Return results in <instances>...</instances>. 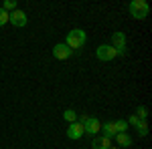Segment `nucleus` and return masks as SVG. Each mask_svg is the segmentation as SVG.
Returning <instances> with one entry per match:
<instances>
[{
    "instance_id": "f257e3e1",
    "label": "nucleus",
    "mask_w": 152,
    "mask_h": 149,
    "mask_svg": "<svg viewBox=\"0 0 152 149\" xmlns=\"http://www.w3.org/2000/svg\"><path fill=\"white\" fill-rule=\"evenodd\" d=\"M85 40H87V32H85L83 28H73V30H69L67 36H65V45L69 46L71 50H73V48H81V46L85 45Z\"/></svg>"
},
{
    "instance_id": "f03ea898",
    "label": "nucleus",
    "mask_w": 152,
    "mask_h": 149,
    "mask_svg": "<svg viewBox=\"0 0 152 149\" xmlns=\"http://www.w3.org/2000/svg\"><path fill=\"white\" fill-rule=\"evenodd\" d=\"M130 14L134 16V18H138V20H144L146 16H148V12H150V6H148V2L146 0H132L128 6Z\"/></svg>"
},
{
    "instance_id": "7ed1b4c3",
    "label": "nucleus",
    "mask_w": 152,
    "mask_h": 149,
    "mask_svg": "<svg viewBox=\"0 0 152 149\" xmlns=\"http://www.w3.org/2000/svg\"><path fill=\"white\" fill-rule=\"evenodd\" d=\"M95 55H97V58H99V60H104V63L114 60V58L118 57L116 48H114L112 45H99L97 48H95Z\"/></svg>"
},
{
    "instance_id": "20e7f679",
    "label": "nucleus",
    "mask_w": 152,
    "mask_h": 149,
    "mask_svg": "<svg viewBox=\"0 0 152 149\" xmlns=\"http://www.w3.org/2000/svg\"><path fill=\"white\" fill-rule=\"evenodd\" d=\"M26 12H23V10H12V12H8V22L12 24V26H16V28H23V26H26Z\"/></svg>"
},
{
    "instance_id": "39448f33",
    "label": "nucleus",
    "mask_w": 152,
    "mask_h": 149,
    "mask_svg": "<svg viewBox=\"0 0 152 149\" xmlns=\"http://www.w3.org/2000/svg\"><path fill=\"white\" fill-rule=\"evenodd\" d=\"M99 129H102V121L97 119V117H87V121L83 123V131L87 133V135H99Z\"/></svg>"
},
{
    "instance_id": "423d86ee",
    "label": "nucleus",
    "mask_w": 152,
    "mask_h": 149,
    "mask_svg": "<svg viewBox=\"0 0 152 149\" xmlns=\"http://www.w3.org/2000/svg\"><path fill=\"white\" fill-rule=\"evenodd\" d=\"M112 46L116 48V53L120 57L126 55V35L124 32H114L112 35Z\"/></svg>"
},
{
    "instance_id": "0eeeda50",
    "label": "nucleus",
    "mask_w": 152,
    "mask_h": 149,
    "mask_svg": "<svg viewBox=\"0 0 152 149\" xmlns=\"http://www.w3.org/2000/svg\"><path fill=\"white\" fill-rule=\"evenodd\" d=\"M71 55H73V50L65 42H57V45L53 46V57L57 58V60H67V58H71Z\"/></svg>"
},
{
    "instance_id": "6e6552de",
    "label": "nucleus",
    "mask_w": 152,
    "mask_h": 149,
    "mask_svg": "<svg viewBox=\"0 0 152 149\" xmlns=\"http://www.w3.org/2000/svg\"><path fill=\"white\" fill-rule=\"evenodd\" d=\"M83 135H85V131H83V125L79 121L69 123V127H67V137H69L71 141H77V139H81Z\"/></svg>"
},
{
    "instance_id": "1a4fd4ad",
    "label": "nucleus",
    "mask_w": 152,
    "mask_h": 149,
    "mask_svg": "<svg viewBox=\"0 0 152 149\" xmlns=\"http://www.w3.org/2000/svg\"><path fill=\"white\" fill-rule=\"evenodd\" d=\"M91 147L94 149H110L112 147V141L107 137H104V135H95L91 139Z\"/></svg>"
},
{
    "instance_id": "9d476101",
    "label": "nucleus",
    "mask_w": 152,
    "mask_h": 149,
    "mask_svg": "<svg viewBox=\"0 0 152 149\" xmlns=\"http://www.w3.org/2000/svg\"><path fill=\"white\" fill-rule=\"evenodd\" d=\"M99 133H102L104 137H107V139L116 137V127H114V121H107V123H102V129H99Z\"/></svg>"
},
{
    "instance_id": "9b49d317",
    "label": "nucleus",
    "mask_w": 152,
    "mask_h": 149,
    "mask_svg": "<svg viewBox=\"0 0 152 149\" xmlns=\"http://www.w3.org/2000/svg\"><path fill=\"white\" fill-rule=\"evenodd\" d=\"M116 141H118V145H124V147L132 145V137L128 133H116Z\"/></svg>"
},
{
    "instance_id": "f8f14e48",
    "label": "nucleus",
    "mask_w": 152,
    "mask_h": 149,
    "mask_svg": "<svg viewBox=\"0 0 152 149\" xmlns=\"http://www.w3.org/2000/svg\"><path fill=\"white\" fill-rule=\"evenodd\" d=\"M77 115L79 113H75L73 109H65V111H63V119H65L67 123H75V121H77Z\"/></svg>"
},
{
    "instance_id": "ddd939ff",
    "label": "nucleus",
    "mask_w": 152,
    "mask_h": 149,
    "mask_svg": "<svg viewBox=\"0 0 152 149\" xmlns=\"http://www.w3.org/2000/svg\"><path fill=\"white\" fill-rule=\"evenodd\" d=\"M136 131H138V135H140V137H146V135H148V123L140 119V121L136 123Z\"/></svg>"
},
{
    "instance_id": "4468645a",
    "label": "nucleus",
    "mask_w": 152,
    "mask_h": 149,
    "mask_svg": "<svg viewBox=\"0 0 152 149\" xmlns=\"http://www.w3.org/2000/svg\"><path fill=\"white\" fill-rule=\"evenodd\" d=\"M16 6H18V4H16V0H4L0 8H2V10H6V12H12V10H16Z\"/></svg>"
},
{
    "instance_id": "2eb2a0df",
    "label": "nucleus",
    "mask_w": 152,
    "mask_h": 149,
    "mask_svg": "<svg viewBox=\"0 0 152 149\" xmlns=\"http://www.w3.org/2000/svg\"><path fill=\"white\" fill-rule=\"evenodd\" d=\"M114 127H116V133H126L128 123H126L124 119H118V121H114Z\"/></svg>"
},
{
    "instance_id": "dca6fc26",
    "label": "nucleus",
    "mask_w": 152,
    "mask_h": 149,
    "mask_svg": "<svg viewBox=\"0 0 152 149\" xmlns=\"http://www.w3.org/2000/svg\"><path fill=\"white\" fill-rule=\"evenodd\" d=\"M136 117H138V119H142V121H146V115H148V109H146V107H144V105H140V107H138V109H136Z\"/></svg>"
},
{
    "instance_id": "f3484780",
    "label": "nucleus",
    "mask_w": 152,
    "mask_h": 149,
    "mask_svg": "<svg viewBox=\"0 0 152 149\" xmlns=\"http://www.w3.org/2000/svg\"><path fill=\"white\" fill-rule=\"evenodd\" d=\"M4 24H8V12L0 8V26H4Z\"/></svg>"
},
{
    "instance_id": "a211bd4d",
    "label": "nucleus",
    "mask_w": 152,
    "mask_h": 149,
    "mask_svg": "<svg viewBox=\"0 0 152 149\" xmlns=\"http://www.w3.org/2000/svg\"><path fill=\"white\" fill-rule=\"evenodd\" d=\"M138 121H140V119H138L136 115H132V117H130V119L126 121V123H128V125H134V127H136V123H138Z\"/></svg>"
},
{
    "instance_id": "6ab92c4d",
    "label": "nucleus",
    "mask_w": 152,
    "mask_h": 149,
    "mask_svg": "<svg viewBox=\"0 0 152 149\" xmlns=\"http://www.w3.org/2000/svg\"><path fill=\"white\" fill-rule=\"evenodd\" d=\"M110 149H120V147H110Z\"/></svg>"
}]
</instances>
